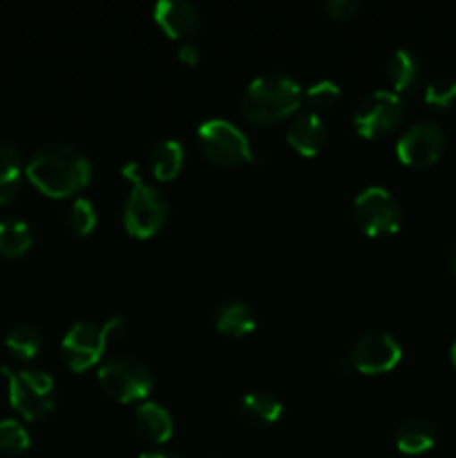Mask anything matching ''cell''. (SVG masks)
<instances>
[{
    "label": "cell",
    "mask_w": 456,
    "mask_h": 458,
    "mask_svg": "<svg viewBox=\"0 0 456 458\" xmlns=\"http://www.w3.org/2000/svg\"><path fill=\"white\" fill-rule=\"evenodd\" d=\"M302 103V85L284 72H264L246 85L241 94V114L250 123L271 125L295 114Z\"/></svg>",
    "instance_id": "obj_2"
},
{
    "label": "cell",
    "mask_w": 456,
    "mask_h": 458,
    "mask_svg": "<svg viewBox=\"0 0 456 458\" xmlns=\"http://www.w3.org/2000/svg\"><path fill=\"white\" fill-rule=\"evenodd\" d=\"M139 458H182V456L174 454V452H146V454H141Z\"/></svg>",
    "instance_id": "obj_31"
},
{
    "label": "cell",
    "mask_w": 456,
    "mask_h": 458,
    "mask_svg": "<svg viewBox=\"0 0 456 458\" xmlns=\"http://www.w3.org/2000/svg\"><path fill=\"white\" fill-rule=\"evenodd\" d=\"M134 425H137V432L148 443H155V445H164L174 434L173 416H170V411L164 405H159L155 401H143L137 407V411H134Z\"/></svg>",
    "instance_id": "obj_14"
},
{
    "label": "cell",
    "mask_w": 456,
    "mask_h": 458,
    "mask_svg": "<svg viewBox=\"0 0 456 458\" xmlns=\"http://www.w3.org/2000/svg\"><path fill=\"white\" fill-rule=\"evenodd\" d=\"M25 174L43 195L63 199L88 186L92 179V161L72 143L52 141L36 148L27 159Z\"/></svg>",
    "instance_id": "obj_1"
},
{
    "label": "cell",
    "mask_w": 456,
    "mask_h": 458,
    "mask_svg": "<svg viewBox=\"0 0 456 458\" xmlns=\"http://www.w3.org/2000/svg\"><path fill=\"white\" fill-rule=\"evenodd\" d=\"M436 443V428L429 420L411 416L396 428V447L407 456H418L429 452Z\"/></svg>",
    "instance_id": "obj_19"
},
{
    "label": "cell",
    "mask_w": 456,
    "mask_h": 458,
    "mask_svg": "<svg viewBox=\"0 0 456 458\" xmlns=\"http://www.w3.org/2000/svg\"><path fill=\"white\" fill-rule=\"evenodd\" d=\"M351 215L356 226L369 237L393 235L402 224L401 204L384 186L362 188L353 199Z\"/></svg>",
    "instance_id": "obj_6"
},
{
    "label": "cell",
    "mask_w": 456,
    "mask_h": 458,
    "mask_svg": "<svg viewBox=\"0 0 456 458\" xmlns=\"http://www.w3.org/2000/svg\"><path fill=\"white\" fill-rule=\"evenodd\" d=\"M387 79L398 97H401V94L414 92V89L418 88L420 79H423L420 58L405 47L396 49L387 61Z\"/></svg>",
    "instance_id": "obj_18"
},
{
    "label": "cell",
    "mask_w": 456,
    "mask_h": 458,
    "mask_svg": "<svg viewBox=\"0 0 456 458\" xmlns=\"http://www.w3.org/2000/svg\"><path fill=\"white\" fill-rule=\"evenodd\" d=\"M34 244V231L18 217L0 219V255L3 258H22Z\"/></svg>",
    "instance_id": "obj_21"
},
{
    "label": "cell",
    "mask_w": 456,
    "mask_h": 458,
    "mask_svg": "<svg viewBox=\"0 0 456 458\" xmlns=\"http://www.w3.org/2000/svg\"><path fill=\"white\" fill-rule=\"evenodd\" d=\"M255 327H258V316L244 300H226L215 311V329L224 335L244 338V335L253 334Z\"/></svg>",
    "instance_id": "obj_16"
},
{
    "label": "cell",
    "mask_w": 456,
    "mask_h": 458,
    "mask_svg": "<svg viewBox=\"0 0 456 458\" xmlns=\"http://www.w3.org/2000/svg\"><path fill=\"white\" fill-rule=\"evenodd\" d=\"M107 349V334L103 325L92 320H79L67 329L61 340V356L72 371L92 369L103 360Z\"/></svg>",
    "instance_id": "obj_10"
},
{
    "label": "cell",
    "mask_w": 456,
    "mask_h": 458,
    "mask_svg": "<svg viewBox=\"0 0 456 458\" xmlns=\"http://www.w3.org/2000/svg\"><path fill=\"white\" fill-rule=\"evenodd\" d=\"M405 119V103L393 89H376L358 101L353 128L365 139H380L393 132Z\"/></svg>",
    "instance_id": "obj_8"
},
{
    "label": "cell",
    "mask_w": 456,
    "mask_h": 458,
    "mask_svg": "<svg viewBox=\"0 0 456 458\" xmlns=\"http://www.w3.org/2000/svg\"><path fill=\"white\" fill-rule=\"evenodd\" d=\"M156 25L168 38L190 40L201 25V13L190 0H159L152 9Z\"/></svg>",
    "instance_id": "obj_12"
},
{
    "label": "cell",
    "mask_w": 456,
    "mask_h": 458,
    "mask_svg": "<svg viewBox=\"0 0 456 458\" xmlns=\"http://www.w3.org/2000/svg\"><path fill=\"white\" fill-rule=\"evenodd\" d=\"M186 161V148L179 139H161L148 152V168L156 182H170L177 177Z\"/></svg>",
    "instance_id": "obj_17"
},
{
    "label": "cell",
    "mask_w": 456,
    "mask_h": 458,
    "mask_svg": "<svg viewBox=\"0 0 456 458\" xmlns=\"http://www.w3.org/2000/svg\"><path fill=\"white\" fill-rule=\"evenodd\" d=\"M22 157L12 141L0 137V206L9 204L21 191Z\"/></svg>",
    "instance_id": "obj_20"
},
{
    "label": "cell",
    "mask_w": 456,
    "mask_h": 458,
    "mask_svg": "<svg viewBox=\"0 0 456 458\" xmlns=\"http://www.w3.org/2000/svg\"><path fill=\"white\" fill-rule=\"evenodd\" d=\"M340 94H342V89H340V85L335 83V81L322 79L317 81V83L308 85L304 97H307L308 106L313 107V112H317V110H329V107H334L335 103L340 101Z\"/></svg>",
    "instance_id": "obj_26"
},
{
    "label": "cell",
    "mask_w": 456,
    "mask_h": 458,
    "mask_svg": "<svg viewBox=\"0 0 456 458\" xmlns=\"http://www.w3.org/2000/svg\"><path fill=\"white\" fill-rule=\"evenodd\" d=\"M103 329H106L107 340L119 338V335H123L125 329H128V322H125L123 316H114V318H110L107 322H103Z\"/></svg>",
    "instance_id": "obj_29"
},
{
    "label": "cell",
    "mask_w": 456,
    "mask_h": 458,
    "mask_svg": "<svg viewBox=\"0 0 456 458\" xmlns=\"http://www.w3.org/2000/svg\"><path fill=\"white\" fill-rule=\"evenodd\" d=\"M165 219H168V199L164 192L143 179L132 183L123 204V226L128 235L137 240H150L164 228Z\"/></svg>",
    "instance_id": "obj_7"
},
{
    "label": "cell",
    "mask_w": 456,
    "mask_h": 458,
    "mask_svg": "<svg viewBox=\"0 0 456 458\" xmlns=\"http://www.w3.org/2000/svg\"><path fill=\"white\" fill-rule=\"evenodd\" d=\"M329 139L325 121L317 112H300L286 125V141L298 155L316 157Z\"/></svg>",
    "instance_id": "obj_13"
},
{
    "label": "cell",
    "mask_w": 456,
    "mask_h": 458,
    "mask_svg": "<svg viewBox=\"0 0 456 458\" xmlns=\"http://www.w3.org/2000/svg\"><path fill=\"white\" fill-rule=\"evenodd\" d=\"M67 222H70V228L74 231V235H89L98 224L97 206L88 197H76L70 206V213H67Z\"/></svg>",
    "instance_id": "obj_24"
},
{
    "label": "cell",
    "mask_w": 456,
    "mask_h": 458,
    "mask_svg": "<svg viewBox=\"0 0 456 458\" xmlns=\"http://www.w3.org/2000/svg\"><path fill=\"white\" fill-rule=\"evenodd\" d=\"M456 101V76L436 74L425 85V103L432 107H447Z\"/></svg>",
    "instance_id": "obj_25"
},
{
    "label": "cell",
    "mask_w": 456,
    "mask_h": 458,
    "mask_svg": "<svg viewBox=\"0 0 456 458\" xmlns=\"http://www.w3.org/2000/svg\"><path fill=\"white\" fill-rule=\"evenodd\" d=\"M0 371L7 376L9 403L25 420H40L49 416L56 407V383L52 374L36 367L12 371L0 365Z\"/></svg>",
    "instance_id": "obj_3"
},
{
    "label": "cell",
    "mask_w": 456,
    "mask_h": 458,
    "mask_svg": "<svg viewBox=\"0 0 456 458\" xmlns=\"http://www.w3.org/2000/svg\"><path fill=\"white\" fill-rule=\"evenodd\" d=\"M450 360H452V365L456 367V340H454V344H452V349H450Z\"/></svg>",
    "instance_id": "obj_32"
},
{
    "label": "cell",
    "mask_w": 456,
    "mask_h": 458,
    "mask_svg": "<svg viewBox=\"0 0 456 458\" xmlns=\"http://www.w3.org/2000/svg\"><path fill=\"white\" fill-rule=\"evenodd\" d=\"M98 385L116 403H139L150 396L155 387L152 369L137 356L119 353L98 365Z\"/></svg>",
    "instance_id": "obj_4"
},
{
    "label": "cell",
    "mask_w": 456,
    "mask_h": 458,
    "mask_svg": "<svg viewBox=\"0 0 456 458\" xmlns=\"http://www.w3.org/2000/svg\"><path fill=\"white\" fill-rule=\"evenodd\" d=\"M237 411H240V419L244 423L253 425V428H266V425L277 423L282 419L284 405H282V401L275 394L255 389V392L241 396Z\"/></svg>",
    "instance_id": "obj_15"
},
{
    "label": "cell",
    "mask_w": 456,
    "mask_h": 458,
    "mask_svg": "<svg viewBox=\"0 0 456 458\" xmlns=\"http://www.w3.org/2000/svg\"><path fill=\"white\" fill-rule=\"evenodd\" d=\"M447 134L434 121H416L396 141V157L410 168H429L443 157Z\"/></svg>",
    "instance_id": "obj_9"
},
{
    "label": "cell",
    "mask_w": 456,
    "mask_h": 458,
    "mask_svg": "<svg viewBox=\"0 0 456 458\" xmlns=\"http://www.w3.org/2000/svg\"><path fill=\"white\" fill-rule=\"evenodd\" d=\"M402 347L387 331H367L353 344L349 360L353 369L365 376L387 374L401 362Z\"/></svg>",
    "instance_id": "obj_11"
},
{
    "label": "cell",
    "mask_w": 456,
    "mask_h": 458,
    "mask_svg": "<svg viewBox=\"0 0 456 458\" xmlns=\"http://www.w3.org/2000/svg\"><path fill=\"white\" fill-rule=\"evenodd\" d=\"M31 437L16 419H0V454L18 456L30 450Z\"/></svg>",
    "instance_id": "obj_23"
},
{
    "label": "cell",
    "mask_w": 456,
    "mask_h": 458,
    "mask_svg": "<svg viewBox=\"0 0 456 458\" xmlns=\"http://www.w3.org/2000/svg\"><path fill=\"white\" fill-rule=\"evenodd\" d=\"M177 56H179V61L186 63V65H197L201 58V52H199V47H197V43H192V38H190V40H183V43L179 45Z\"/></svg>",
    "instance_id": "obj_28"
},
{
    "label": "cell",
    "mask_w": 456,
    "mask_h": 458,
    "mask_svg": "<svg viewBox=\"0 0 456 458\" xmlns=\"http://www.w3.org/2000/svg\"><path fill=\"white\" fill-rule=\"evenodd\" d=\"M195 139L199 150L206 155V159L222 165V168H235V165L258 159L255 150L250 148L249 137L241 132L240 125H235L228 119H222V116L206 119L197 128Z\"/></svg>",
    "instance_id": "obj_5"
},
{
    "label": "cell",
    "mask_w": 456,
    "mask_h": 458,
    "mask_svg": "<svg viewBox=\"0 0 456 458\" xmlns=\"http://www.w3.org/2000/svg\"><path fill=\"white\" fill-rule=\"evenodd\" d=\"M4 347L16 360H31L43 347V334L30 322H18L4 335Z\"/></svg>",
    "instance_id": "obj_22"
},
{
    "label": "cell",
    "mask_w": 456,
    "mask_h": 458,
    "mask_svg": "<svg viewBox=\"0 0 456 458\" xmlns=\"http://www.w3.org/2000/svg\"><path fill=\"white\" fill-rule=\"evenodd\" d=\"M447 267H450L452 277H454V280H456V240H454V244H452L450 255H447Z\"/></svg>",
    "instance_id": "obj_30"
},
{
    "label": "cell",
    "mask_w": 456,
    "mask_h": 458,
    "mask_svg": "<svg viewBox=\"0 0 456 458\" xmlns=\"http://www.w3.org/2000/svg\"><path fill=\"white\" fill-rule=\"evenodd\" d=\"M358 0H326L325 12L326 16L334 18V21H349L358 13Z\"/></svg>",
    "instance_id": "obj_27"
}]
</instances>
